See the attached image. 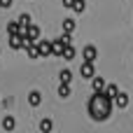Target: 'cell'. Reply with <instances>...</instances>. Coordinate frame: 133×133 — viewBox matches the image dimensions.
<instances>
[{
	"instance_id": "14",
	"label": "cell",
	"mask_w": 133,
	"mask_h": 133,
	"mask_svg": "<svg viewBox=\"0 0 133 133\" xmlns=\"http://www.w3.org/2000/svg\"><path fill=\"white\" fill-rule=\"evenodd\" d=\"M70 9H75L77 14H82V12L87 9V2H84V0H72V7H70Z\"/></svg>"
},
{
	"instance_id": "1",
	"label": "cell",
	"mask_w": 133,
	"mask_h": 133,
	"mask_svg": "<svg viewBox=\"0 0 133 133\" xmlns=\"http://www.w3.org/2000/svg\"><path fill=\"white\" fill-rule=\"evenodd\" d=\"M28 40H26V33H14V35H9V47L12 49H23V44H26Z\"/></svg>"
},
{
	"instance_id": "8",
	"label": "cell",
	"mask_w": 133,
	"mask_h": 133,
	"mask_svg": "<svg viewBox=\"0 0 133 133\" xmlns=\"http://www.w3.org/2000/svg\"><path fill=\"white\" fill-rule=\"evenodd\" d=\"M63 47H65V42H63V37H58V40H54V42H51V54H54V56H61V54H63Z\"/></svg>"
},
{
	"instance_id": "20",
	"label": "cell",
	"mask_w": 133,
	"mask_h": 133,
	"mask_svg": "<svg viewBox=\"0 0 133 133\" xmlns=\"http://www.w3.org/2000/svg\"><path fill=\"white\" fill-rule=\"evenodd\" d=\"M51 126H54L51 119H42V122H40V131H51Z\"/></svg>"
},
{
	"instance_id": "17",
	"label": "cell",
	"mask_w": 133,
	"mask_h": 133,
	"mask_svg": "<svg viewBox=\"0 0 133 133\" xmlns=\"http://www.w3.org/2000/svg\"><path fill=\"white\" fill-rule=\"evenodd\" d=\"M75 30V21L72 19H63V33H72Z\"/></svg>"
},
{
	"instance_id": "10",
	"label": "cell",
	"mask_w": 133,
	"mask_h": 133,
	"mask_svg": "<svg viewBox=\"0 0 133 133\" xmlns=\"http://www.w3.org/2000/svg\"><path fill=\"white\" fill-rule=\"evenodd\" d=\"M28 103H30L33 108H37V105L42 103V94H40V91H30V94H28Z\"/></svg>"
},
{
	"instance_id": "12",
	"label": "cell",
	"mask_w": 133,
	"mask_h": 133,
	"mask_svg": "<svg viewBox=\"0 0 133 133\" xmlns=\"http://www.w3.org/2000/svg\"><path fill=\"white\" fill-rule=\"evenodd\" d=\"M117 94H119V89H117L115 84H108V87L103 89V96H108V98H115Z\"/></svg>"
},
{
	"instance_id": "4",
	"label": "cell",
	"mask_w": 133,
	"mask_h": 133,
	"mask_svg": "<svg viewBox=\"0 0 133 133\" xmlns=\"http://www.w3.org/2000/svg\"><path fill=\"white\" fill-rule=\"evenodd\" d=\"M23 33H26V40H28V42H35V40L40 37V28H37V26H33V23H28Z\"/></svg>"
},
{
	"instance_id": "22",
	"label": "cell",
	"mask_w": 133,
	"mask_h": 133,
	"mask_svg": "<svg viewBox=\"0 0 133 133\" xmlns=\"http://www.w3.org/2000/svg\"><path fill=\"white\" fill-rule=\"evenodd\" d=\"M63 7H72V0H63Z\"/></svg>"
},
{
	"instance_id": "13",
	"label": "cell",
	"mask_w": 133,
	"mask_h": 133,
	"mask_svg": "<svg viewBox=\"0 0 133 133\" xmlns=\"http://www.w3.org/2000/svg\"><path fill=\"white\" fill-rule=\"evenodd\" d=\"M14 126H16V124H14V117L7 115V117L2 119V129H5V131H14Z\"/></svg>"
},
{
	"instance_id": "16",
	"label": "cell",
	"mask_w": 133,
	"mask_h": 133,
	"mask_svg": "<svg viewBox=\"0 0 133 133\" xmlns=\"http://www.w3.org/2000/svg\"><path fill=\"white\" fill-rule=\"evenodd\" d=\"M58 96H61V98H68V96H70V84L61 82V87H58Z\"/></svg>"
},
{
	"instance_id": "2",
	"label": "cell",
	"mask_w": 133,
	"mask_h": 133,
	"mask_svg": "<svg viewBox=\"0 0 133 133\" xmlns=\"http://www.w3.org/2000/svg\"><path fill=\"white\" fill-rule=\"evenodd\" d=\"M35 47H37V51H40V58H44V56H51V40H35Z\"/></svg>"
},
{
	"instance_id": "18",
	"label": "cell",
	"mask_w": 133,
	"mask_h": 133,
	"mask_svg": "<svg viewBox=\"0 0 133 133\" xmlns=\"http://www.w3.org/2000/svg\"><path fill=\"white\" fill-rule=\"evenodd\" d=\"M19 30H21V28H19L16 21H9V23H7V35H14V33H19Z\"/></svg>"
},
{
	"instance_id": "21",
	"label": "cell",
	"mask_w": 133,
	"mask_h": 133,
	"mask_svg": "<svg viewBox=\"0 0 133 133\" xmlns=\"http://www.w3.org/2000/svg\"><path fill=\"white\" fill-rule=\"evenodd\" d=\"M14 0H0V7H12Z\"/></svg>"
},
{
	"instance_id": "15",
	"label": "cell",
	"mask_w": 133,
	"mask_h": 133,
	"mask_svg": "<svg viewBox=\"0 0 133 133\" xmlns=\"http://www.w3.org/2000/svg\"><path fill=\"white\" fill-rule=\"evenodd\" d=\"M16 23H19V28H21V33H23V30H26V26L30 23V16H28V14H21Z\"/></svg>"
},
{
	"instance_id": "7",
	"label": "cell",
	"mask_w": 133,
	"mask_h": 133,
	"mask_svg": "<svg viewBox=\"0 0 133 133\" xmlns=\"http://www.w3.org/2000/svg\"><path fill=\"white\" fill-rule=\"evenodd\" d=\"M23 49H26V56H28V58H40V51H37L35 42H26Z\"/></svg>"
},
{
	"instance_id": "11",
	"label": "cell",
	"mask_w": 133,
	"mask_h": 133,
	"mask_svg": "<svg viewBox=\"0 0 133 133\" xmlns=\"http://www.w3.org/2000/svg\"><path fill=\"white\" fill-rule=\"evenodd\" d=\"M91 84H94V91H103V89H105V79H103V77H96V75H94V77H91Z\"/></svg>"
},
{
	"instance_id": "19",
	"label": "cell",
	"mask_w": 133,
	"mask_h": 133,
	"mask_svg": "<svg viewBox=\"0 0 133 133\" xmlns=\"http://www.w3.org/2000/svg\"><path fill=\"white\" fill-rule=\"evenodd\" d=\"M58 79H61V82H65V84H70V79H72V72H70V70H61Z\"/></svg>"
},
{
	"instance_id": "3",
	"label": "cell",
	"mask_w": 133,
	"mask_h": 133,
	"mask_svg": "<svg viewBox=\"0 0 133 133\" xmlns=\"http://www.w3.org/2000/svg\"><path fill=\"white\" fill-rule=\"evenodd\" d=\"M82 58H84V61H91V63H94V61L98 58V49H96L94 44H87V47H84V51H82Z\"/></svg>"
},
{
	"instance_id": "9",
	"label": "cell",
	"mask_w": 133,
	"mask_h": 133,
	"mask_svg": "<svg viewBox=\"0 0 133 133\" xmlns=\"http://www.w3.org/2000/svg\"><path fill=\"white\" fill-rule=\"evenodd\" d=\"M75 54H77V51H75V47H72V42H70V44H65V47H63V54H61V58H65V61H72V58H75Z\"/></svg>"
},
{
	"instance_id": "6",
	"label": "cell",
	"mask_w": 133,
	"mask_h": 133,
	"mask_svg": "<svg viewBox=\"0 0 133 133\" xmlns=\"http://www.w3.org/2000/svg\"><path fill=\"white\" fill-rule=\"evenodd\" d=\"M129 105V96L126 94H117L115 98H112V108H119V110H124Z\"/></svg>"
},
{
	"instance_id": "5",
	"label": "cell",
	"mask_w": 133,
	"mask_h": 133,
	"mask_svg": "<svg viewBox=\"0 0 133 133\" xmlns=\"http://www.w3.org/2000/svg\"><path fill=\"white\" fill-rule=\"evenodd\" d=\"M79 72H82V77L91 79V77L96 75V70H94V63H91V61H84V63H82V68H79Z\"/></svg>"
}]
</instances>
